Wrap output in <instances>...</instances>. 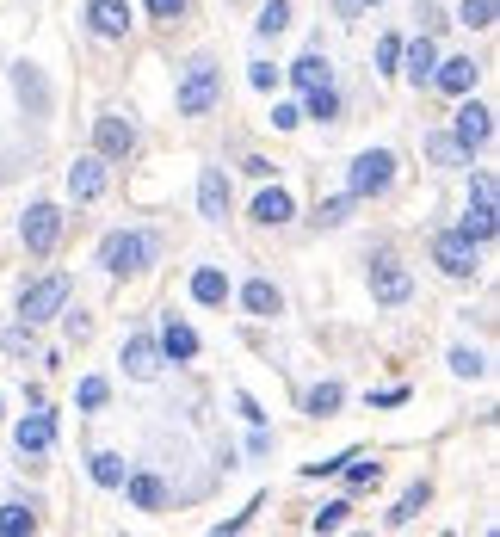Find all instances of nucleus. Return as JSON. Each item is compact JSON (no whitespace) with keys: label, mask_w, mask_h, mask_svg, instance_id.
<instances>
[{"label":"nucleus","mask_w":500,"mask_h":537,"mask_svg":"<svg viewBox=\"0 0 500 537\" xmlns=\"http://www.w3.org/2000/svg\"><path fill=\"white\" fill-rule=\"evenodd\" d=\"M476 81H482V62L445 56V62H433V81H426V87H439L445 99H463V93H476Z\"/></svg>","instance_id":"12"},{"label":"nucleus","mask_w":500,"mask_h":537,"mask_svg":"<svg viewBox=\"0 0 500 537\" xmlns=\"http://www.w3.org/2000/svg\"><path fill=\"white\" fill-rule=\"evenodd\" d=\"M13 445H19V457H50V445H56V414H50V408L25 414V420L13 426Z\"/></svg>","instance_id":"14"},{"label":"nucleus","mask_w":500,"mask_h":537,"mask_svg":"<svg viewBox=\"0 0 500 537\" xmlns=\"http://www.w3.org/2000/svg\"><path fill=\"white\" fill-rule=\"evenodd\" d=\"M93 155H99V161H130V155H136V124L118 118V112L93 118Z\"/></svg>","instance_id":"8"},{"label":"nucleus","mask_w":500,"mask_h":537,"mask_svg":"<svg viewBox=\"0 0 500 537\" xmlns=\"http://www.w3.org/2000/svg\"><path fill=\"white\" fill-rule=\"evenodd\" d=\"M408 402V389L402 383H389V389H371V408H402Z\"/></svg>","instance_id":"42"},{"label":"nucleus","mask_w":500,"mask_h":537,"mask_svg":"<svg viewBox=\"0 0 500 537\" xmlns=\"http://www.w3.org/2000/svg\"><path fill=\"white\" fill-rule=\"evenodd\" d=\"M241 173H247V179H272V161H266V155H247Z\"/></svg>","instance_id":"44"},{"label":"nucleus","mask_w":500,"mask_h":537,"mask_svg":"<svg viewBox=\"0 0 500 537\" xmlns=\"http://www.w3.org/2000/svg\"><path fill=\"white\" fill-rule=\"evenodd\" d=\"M247 81H254L260 93H272V87L284 81V68H278V62H247Z\"/></svg>","instance_id":"41"},{"label":"nucleus","mask_w":500,"mask_h":537,"mask_svg":"<svg viewBox=\"0 0 500 537\" xmlns=\"http://www.w3.org/2000/svg\"><path fill=\"white\" fill-rule=\"evenodd\" d=\"M13 93H19V105H25V118H50V81H44L38 62H19V68H13Z\"/></svg>","instance_id":"15"},{"label":"nucleus","mask_w":500,"mask_h":537,"mask_svg":"<svg viewBox=\"0 0 500 537\" xmlns=\"http://www.w3.org/2000/svg\"><path fill=\"white\" fill-rule=\"evenodd\" d=\"M346 513H352V500H328V507H321L309 525H315V531H340V525H346Z\"/></svg>","instance_id":"40"},{"label":"nucleus","mask_w":500,"mask_h":537,"mask_svg":"<svg viewBox=\"0 0 500 537\" xmlns=\"http://www.w3.org/2000/svg\"><path fill=\"white\" fill-rule=\"evenodd\" d=\"M81 19H87V31H93V38H105V44H112V38H130V0H87V7H81Z\"/></svg>","instance_id":"11"},{"label":"nucleus","mask_w":500,"mask_h":537,"mask_svg":"<svg viewBox=\"0 0 500 537\" xmlns=\"http://www.w3.org/2000/svg\"><path fill=\"white\" fill-rule=\"evenodd\" d=\"M433 266H439L445 278H476V241L457 235V229L433 235Z\"/></svg>","instance_id":"9"},{"label":"nucleus","mask_w":500,"mask_h":537,"mask_svg":"<svg viewBox=\"0 0 500 537\" xmlns=\"http://www.w3.org/2000/svg\"><path fill=\"white\" fill-rule=\"evenodd\" d=\"M198 217L204 223H223L229 217V179H223V167H204L198 173Z\"/></svg>","instance_id":"18"},{"label":"nucleus","mask_w":500,"mask_h":537,"mask_svg":"<svg viewBox=\"0 0 500 537\" xmlns=\"http://www.w3.org/2000/svg\"><path fill=\"white\" fill-rule=\"evenodd\" d=\"M396 173H402V155L396 149H359L352 155V167H346V192L352 198H383L389 186H396Z\"/></svg>","instance_id":"3"},{"label":"nucleus","mask_w":500,"mask_h":537,"mask_svg":"<svg viewBox=\"0 0 500 537\" xmlns=\"http://www.w3.org/2000/svg\"><path fill=\"white\" fill-rule=\"evenodd\" d=\"M93 482L99 488H118L124 482V457L118 451H93Z\"/></svg>","instance_id":"34"},{"label":"nucleus","mask_w":500,"mask_h":537,"mask_svg":"<svg viewBox=\"0 0 500 537\" xmlns=\"http://www.w3.org/2000/svg\"><path fill=\"white\" fill-rule=\"evenodd\" d=\"M433 62H439V44H433V31H420V38H402V75L414 87L433 81Z\"/></svg>","instance_id":"17"},{"label":"nucleus","mask_w":500,"mask_h":537,"mask_svg":"<svg viewBox=\"0 0 500 537\" xmlns=\"http://www.w3.org/2000/svg\"><path fill=\"white\" fill-rule=\"evenodd\" d=\"M161 365H167V352H161V340H155V334H130V340H124V377L155 383V377H161Z\"/></svg>","instance_id":"13"},{"label":"nucleus","mask_w":500,"mask_h":537,"mask_svg":"<svg viewBox=\"0 0 500 537\" xmlns=\"http://www.w3.org/2000/svg\"><path fill=\"white\" fill-rule=\"evenodd\" d=\"M451 371H457V377H488V358L470 352V346H451Z\"/></svg>","instance_id":"38"},{"label":"nucleus","mask_w":500,"mask_h":537,"mask_svg":"<svg viewBox=\"0 0 500 537\" xmlns=\"http://www.w3.org/2000/svg\"><path fill=\"white\" fill-rule=\"evenodd\" d=\"M352 204H359L352 192H334V198H321V204H315V229H346V223H352Z\"/></svg>","instance_id":"26"},{"label":"nucleus","mask_w":500,"mask_h":537,"mask_svg":"<svg viewBox=\"0 0 500 537\" xmlns=\"http://www.w3.org/2000/svg\"><path fill=\"white\" fill-rule=\"evenodd\" d=\"M161 235L155 229H112L99 241V266L112 272V278H136V272H149L155 260H161Z\"/></svg>","instance_id":"1"},{"label":"nucleus","mask_w":500,"mask_h":537,"mask_svg":"<svg viewBox=\"0 0 500 537\" xmlns=\"http://www.w3.org/2000/svg\"><path fill=\"white\" fill-rule=\"evenodd\" d=\"M155 340H161V352L173 358V365H192V358H198V334L186 328V321H180V315H167Z\"/></svg>","instance_id":"20"},{"label":"nucleus","mask_w":500,"mask_h":537,"mask_svg":"<svg viewBox=\"0 0 500 537\" xmlns=\"http://www.w3.org/2000/svg\"><path fill=\"white\" fill-rule=\"evenodd\" d=\"M149 19L155 25H186L192 19V0H149Z\"/></svg>","instance_id":"36"},{"label":"nucleus","mask_w":500,"mask_h":537,"mask_svg":"<svg viewBox=\"0 0 500 537\" xmlns=\"http://www.w3.org/2000/svg\"><path fill=\"white\" fill-rule=\"evenodd\" d=\"M272 124L278 130H297L303 124V105H272Z\"/></svg>","instance_id":"43"},{"label":"nucleus","mask_w":500,"mask_h":537,"mask_svg":"<svg viewBox=\"0 0 500 537\" xmlns=\"http://www.w3.org/2000/svg\"><path fill=\"white\" fill-rule=\"evenodd\" d=\"M426 155H433L439 167H470V161H463V149H457L445 130H439V136H426Z\"/></svg>","instance_id":"37"},{"label":"nucleus","mask_w":500,"mask_h":537,"mask_svg":"<svg viewBox=\"0 0 500 537\" xmlns=\"http://www.w3.org/2000/svg\"><path fill=\"white\" fill-rule=\"evenodd\" d=\"M223 105V62L217 56H192L180 68V87H173V112L180 118H204Z\"/></svg>","instance_id":"2"},{"label":"nucleus","mask_w":500,"mask_h":537,"mask_svg":"<svg viewBox=\"0 0 500 537\" xmlns=\"http://www.w3.org/2000/svg\"><path fill=\"white\" fill-rule=\"evenodd\" d=\"M68 291H75V284H68V272H50V278L19 284V321H31V328H38V321L62 315V309H68Z\"/></svg>","instance_id":"4"},{"label":"nucleus","mask_w":500,"mask_h":537,"mask_svg":"<svg viewBox=\"0 0 500 537\" xmlns=\"http://www.w3.org/2000/svg\"><path fill=\"white\" fill-rule=\"evenodd\" d=\"M359 7H383V0H340V19H352Z\"/></svg>","instance_id":"46"},{"label":"nucleus","mask_w":500,"mask_h":537,"mask_svg":"<svg viewBox=\"0 0 500 537\" xmlns=\"http://www.w3.org/2000/svg\"><path fill=\"white\" fill-rule=\"evenodd\" d=\"M377 75H402V38H396V31L377 44Z\"/></svg>","instance_id":"39"},{"label":"nucleus","mask_w":500,"mask_h":537,"mask_svg":"<svg viewBox=\"0 0 500 537\" xmlns=\"http://www.w3.org/2000/svg\"><path fill=\"white\" fill-rule=\"evenodd\" d=\"M254 31H260V38H284V31H291V0H266Z\"/></svg>","instance_id":"30"},{"label":"nucleus","mask_w":500,"mask_h":537,"mask_svg":"<svg viewBox=\"0 0 500 537\" xmlns=\"http://www.w3.org/2000/svg\"><path fill=\"white\" fill-rule=\"evenodd\" d=\"M105 402H112V383H105V377H81V389H75V408H81V414H99Z\"/></svg>","instance_id":"32"},{"label":"nucleus","mask_w":500,"mask_h":537,"mask_svg":"<svg viewBox=\"0 0 500 537\" xmlns=\"http://www.w3.org/2000/svg\"><path fill=\"white\" fill-rule=\"evenodd\" d=\"M340 402H346V389L328 377V383H315L309 396H303V414H315V420H334V414H340Z\"/></svg>","instance_id":"25"},{"label":"nucleus","mask_w":500,"mask_h":537,"mask_svg":"<svg viewBox=\"0 0 500 537\" xmlns=\"http://www.w3.org/2000/svg\"><path fill=\"white\" fill-rule=\"evenodd\" d=\"M321 81H334V62L321 56V50H303V56L291 62V87H303V93H309V87H321Z\"/></svg>","instance_id":"23"},{"label":"nucleus","mask_w":500,"mask_h":537,"mask_svg":"<svg viewBox=\"0 0 500 537\" xmlns=\"http://www.w3.org/2000/svg\"><path fill=\"white\" fill-rule=\"evenodd\" d=\"M247 217H254L260 229H284V223L297 217V198L284 192V186H266V192L254 198V210H247Z\"/></svg>","instance_id":"19"},{"label":"nucleus","mask_w":500,"mask_h":537,"mask_svg":"<svg viewBox=\"0 0 500 537\" xmlns=\"http://www.w3.org/2000/svg\"><path fill=\"white\" fill-rule=\"evenodd\" d=\"M235 414H241V420H254V426H266V414H260L254 396H235Z\"/></svg>","instance_id":"45"},{"label":"nucleus","mask_w":500,"mask_h":537,"mask_svg":"<svg viewBox=\"0 0 500 537\" xmlns=\"http://www.w3.org/2000/svg\"><path fill=\"white\" fill-rule=\"evenodd\" d=\"M0 352H7V358H31V352H38V334H31V321H13V328L0 334Z\"/></svg>","instance_id":"33"},{"label":"nucleus","mask_w":500,"mask_h":537,"mask_svg":"<svg viewBox=\"0 0 500 537\" xmlns=\"http://www.w3.org/2000/svg\"><path fill=\"white\" fill-rule=\"evenodd\" d=\"M488 136H494V112H488L482 99H470V93H463V99H457V118H451V142L463 149V161H470Z\"/></svg>","instance_id":"7"},{"label":"nucleus","mask_w":500,"mask_h":537,"mask_svg":"<svg viewBox=\"0 0 500 537\" xmlns=\"http://www.w3.org/2000/svg\"><path fill=\"white\" fill-rule=\"evenodd\" d=\"M192 303L223 309V303H229V272H223V266H198V272H192Z\"/></svg>","instance_id":"22"},{"label":"nucleus","mask_w":500,"mask_h":537,"mask_svg":"<svg viewBox=\"0 0 500 537\" xmlns=\"http://www.w3.org/2000/svg\"><path fill=\"white\" fill-rule=\"evenodd\" d=\"M118 488H124V500H130L136 513H167V507H173V488H167L155 470H124Z\"/></svg>","instance_id":"10"},{"label":"nucleus","mask_w":500,"mask_h":537,"mask_svg":"<svg viewBox=\"0 0 500 537\" xmlns=\"http://www.w3.org/2000/svg\"><path fill=\"white\" fill-rule=\"evenodd\" d=\"M457 235H470L476 247H482V241H494V204H482V198H476V210H463Z\"/></svg>","instance_id":"29"},{"label":"nucleus","mask_w":500,"mask_h":537,"mask_svg":"<svg viewBox=\"0 0 500 537\" xmlns=\"http://www.w3.org/2000/svg\"><path fill=\"white\" fill-rule=\"evenodd\" d=\"M38 531V513L19 507V500H0V537H31Z\"/></svg>","instance_id":"28"},{"label":"nucleus","mask_w":500,"mask_h":537,"mask_svg":"<svg viewBox=\"0 0 500 537\" xmlns=\"http://www.w3.org/2000/svg\"><path fill=\"white\" fill-rule=\"evenodd\" d=\"M408 297H414V272H408L396 254H377V260H371V303L402 309Z\"/></svg>","instance_id":"6"},{"label":"nucleus","mask_w":500,"mask_h":537,"mask_svg":"<svg viewBox=\"0 0 500 537\" xmlns=\"http://www.w3.org/2000/svg\"><path fill=\"white\" fill-rule=\"evenodd\" d=\"M457 25L488 31V25H494V0H457Z\"/></svg>","instance_id":"35"},{"label":"nucleus","mask_w":500,"mask_h":537,"mask_svg":"<svg viewBox=\"0 0 500 537\" xmlns=\"http://www.w3.org/2000/svg\"><path fill=\"white\" fill-rule=\"evenodd\" d=\"M426 500H433V482H414V488H408V494L396 500V513H389V525H414Z\"/></svg>","instance_id":"31"},{"label":"nucleus","mask_w":500,"mask_h":537,"mask_svg":"<svg viewBox=\"0 0 500 537\" xmlns=\"http://www.w3.org/2000/svg\"><path fill=\"white\" fill-rule=\"evenodd\" d=\"M241 309H247V315H260V321H272V315H284V291H278L272 278H247Z\"/></svg>","instance_id":"21"},{"label":"nucleus","mask_w":500,"mask_h":537,"mask_svg":"<svg viewBox=\"0 0 500 537\" xmlns=\"http://www.w3.org/2000/svg\"><path fill=\"white\" fill-rule=\"evenodd\" d=\"M340 470H346V482H352V494H371V488L383 482V463H365V451H352V457L340 463Z\"/></svg>","instance_id":"27"},{"label":"nucleus","mask_w":500,"mask_h":537,"mask_svg":"<svg viewBox=\"0 0 500 537\" xmlns=\"http://www.w3.org/2000/svg\"><path fill=\"white\" fill-rule=\"evenodd\" d=\"M105 167H112V161H99V155H81L75 167H68V198H75V204H93V198H105Z\"/></svg>","instance_id":"16"},{"label":"nucleus","mask_w":500,"mask_h":537,"mask_svg":"<svg viewBox=\"0 0 500 537\" xmlns=\"http://www.w3.org/2000/svg\"><path fill=\"white\" fill-rule=\"evenodd\" d=\"M303 99H309V112H303V118H315V124H340V112H346V105H340V87H334V81L309 87Z\"/></svg>","instance_id":"24"},{"label":"nucleus","mask_w":500,"mask_h":537,"mask_svg":"<svg viewBox=\"0 0 500 537\" xmlns=\"http://www.w3.org/2000/svg\"><path fill=\"white\" fill-rule=\"evenodd\" d=\"M19 241H25L31 260H50L56 241H62V210H56L50 198H38V204H31L25 217H19Z\"/></svg>","instance_id":"5"}]
</instances>
